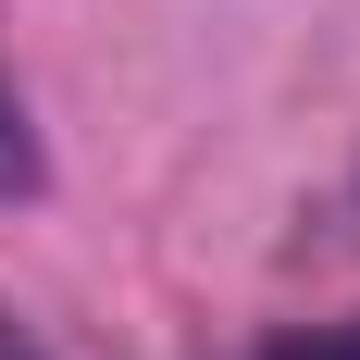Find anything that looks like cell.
<instances>
[{"label": "cell", "instance_id": "6da1fadb", "mask_svg": "<svg viewBox=\"0 0 360 360\" xmlns=\"http://www.w3.org/2000/svg\"><path fill=\"white\" fill-rule=\"evenodd\" d=\"M261 360H360V311H348V323H298V335H274Z\"/></svg>", "mask_w": 360, "mask_h": 360}, {"label": "cell", "instance_id": "7a4b0ae2", "mask_svg": "<svg viewBox=\"0 0 360 360\" xmlns=\"http://www.w3.org/2000/svg\"><path fill=\"white\" fill-rule=\"evenodd\" d=\"M37 186V137H25V112H13V87H0V199H25Z\"/></svg>", "mask_w": 360, "mask_h": 360}, {"label": "cell", "instance_id": "3957f363", "mask_svg": "<svg viewBox=\"0 0 360 360\" xmlns=\"http://www.w3.org/2000/svg\"><path fill=\"white\" fill-rule=\"evenodd\" d=\"M0 360H37V348H25V335H13V323H0Z\"/></svg>", "mask_w": 360, "mask_h": 360}]
</instances>
